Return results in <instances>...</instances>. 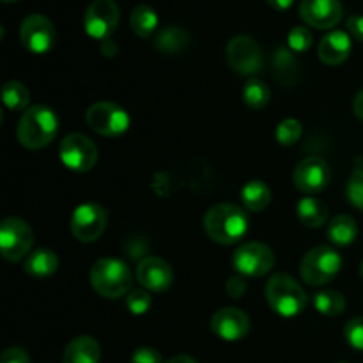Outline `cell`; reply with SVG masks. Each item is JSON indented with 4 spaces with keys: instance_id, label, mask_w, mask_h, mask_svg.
<instances>
[{
    "instance_id": "4dcf8cb0",
    "label": "cell",
    "mask_w": 363,
    "mask_h": 363,
    "mask_svg": "<svg viewBox=\"0 0 363 363\" xmlns=\"http://www.w3.org/2000/svg\"><path fill=\"white\" fill-rule=\"evenodd\" d=\"M301 133H303V128H301L300 121L286 119L277 128V140L282 145H293L300 140Z\"/></svg>"
},
{
    "instance_id": "9a60e30c",
    "label": "cell",
    "mask_w": 363,
    "mask_h": 363,
    "mask_svg": "<svg viewBox=\"0 0 363 363\" xmlns=\"http://www.w3.org/2000/svg\"><path fill=\"white\" fill-rule=\"evenodd\" d=\"M340 0H301L300 16L314 28H332L342 20Z\"/></svg>"
},
{
    "instance_id": "7c38bea8",
    "label": "cell",
    "mask_w": 363,
    "mask_h": 363,
    "mask_svg": "<svg viewBox=\"0 0 363 363\" xmlns=\"http://www.w3.org/2000/svg\"><path fill=\"white\" fill-rule=\"evenodd\" d=\"M73 236L82 243L99 240L106 229V211L99 204H82L73 211L69 220Z\"/></svg>"
},
{
    "instance_id": "d590c367",
    "label": "cell",
    "mask_w": 363,
    "mask_h": 363,
    "mask_svg": "<svg viewBox=\"0 0 363 363\" xmlns=\"http://www.w3.org/2000/svg\"><path fill=\"white\" fill-rule=\"evenodd\" d=\"M2 363H30V357L21 347H9L4 351Z\"/></svg>"
},
{
    "instance_id": "8d00e7d4",
    "label": "cell",
    "mask_w": 363,
    "mask_h": 363,
    "mask_svg": "<svg viewBox=\"0 0 363 363\" xmlns=\"http://www.w3.org/2000/svg\"><path fill=\"white\" fill-rule=\"evenodd\" d=\"M225 289L233 298H241L247 293V282H245L243 277H233V279H229V282H227Z\"/></svg>"
},
{
    "instance_id": "603a6c76",
    "label": "cell",
    "mask_w": 363,
    "mask_h": 363,
    "mask_svg": "<svg viewBox=\"0 0 363 363\" xmlns=\"http://www.w3.org/2000/svg\"><path fill=\"white\" fill-rule=\"evenodd\" d=\"M188 45H190V34L181 27L163 28L155 39L156 50L162 53H170V55L181 53L188 48Z\"/></svg>"
},
{
    "instance_id": "ffe728a7",
    "label": "cell",
    "mask_w": 363,
    "mask_h": 363,
    "mask_svg": "<svg viewBox=\"0 0 363 363\" xmlns=\"http://www.w3.org/2000/svg\"><path fill=\"white\" fill-rule=\"evenodd\" d=\"M25 273L35 279H46L52 277L53 273L59 269V257L55 252L48 250V248H39V250L30 252L25 259Z\"/></svg>"
},
{
    "instance_id": "9c48e42d",
    "label": "cell",
    "mask_w": 363,
    "mask_h": 363,
    "mask_svg": "<svg viewBox=\"0 0 363 363\" xmlns=\"http://www.w3.org/2000/svg\"><path fill=\"white\" fill-rule=\"evenodd\" d=\"M233 264L241 277L257 279V277H264L266 273L272 272L275 266V254L266 245L250 241V243L241 245L234 252Z\"/></svg>"
},
{
    "instance_id": "83f0119b",
    "label": "cell",
    "mask_w": 363,
    "mask_h": 363,
    "mask_svg": "<svg viewBox=\"0 0 363 363\" xmlns=\"http://www.w3.org/2000/svg\"><path fill=\"white\" fill-rule=\"evenodd\" d=\"M2 99L7 108L13 110V112H21V110L27 108L30 91L21 82H6L2 89Z\"/></svg>"
},
{
    "instance_id": "7402d4cb",
    "label": "cell",
    "mask_w": 363,
    "mask_h": 363,
    "mask_svg": "<svg viewBox=\"0 0 363 363\" xmlns=\"http://www.w3.org/2000/svg\"><path fill=\"white\" fill-rule=\"evenodd\" d=\"M326 234H328V240L333 245H337V247H347L358 236L357 222L347 215H337L335 218L330 220Z\"/></svg>"
},
{
    "instance_id": "6da1fadb",
    "label": "cell",
    "mask_w": 363,
    "mask_h": 363,
    "mask_svg": "<svg viewBox=\"0 0 363 363\" xmlns=\"http://www.w3.org/2000/svg\"><path fill=\"white\" fill-rule=\"evenodd\" d=\"M250 220L248 215L236 204H216L206 213L204 229L215 243L234 245L247 234Z\"/></svg>"
},
{
    "instance_id": "b9f144b4",
    "label": "cell",
    "mask_w": 363,
    "mask_h": 363,
    "mask_svg": "<svg viewBox=\"0 0 363 363\" xmlns=\"http://www.w3.org/2000/svg\"><path fill=\"white\" fill-rule=\"evenodd\" d=\"M360 277L363 279V261H362V264H360Z\"/></svg>"
},
{
    "instance_id": "1f68e13d",
    "label": "cell",
    "mask_w": 363,
    "mask_h": 363,
    "mask_svg": "<svg viewBox=\"0 0 363 363\" xmlns=\"http://www.w3.org/2000/svg\"><path fill=\"white\" fill-rule=\"evenodd\" d=\"M152 305V298L147 291L144 289H133L128 293L126 296V307L131 314L135 315H142L151 308Z\"/></svg>"
},
{
    "instance_id": "2e32d148",
    "label": "cell",
    "mask_w": 363,
    "mask_h": 363,
    "mask_svg": "<svg viewBox=\"0 0 363 363\" xmlns=\"http://www.w3.org/2000/svg\"><path fill=\"white\" fill-rule=\"evenodd\" d=\"M211 330L222 340L236 342V340L245 339L250 332V319L240 308H220L211 318Z\"/></svg>"
},
{
    "instance_id": "484cf974",
    "label": "cell",
    "mask_w": 363,
    "mask_h": 363,
    "mask_svg": "<svg viewBox=\"0 0 363 363\" xmlns=\"http://www.w3.org/2000/svg\"><path fill=\"white\" fill-rule=\"evenodd\" d=\"M273 71L280 84L291 85L298 78V62L293 53L286 48H277L273 57Z\"/></svg>"
},
{
    "instance_id": "836d02e7",
    "label": "cell",
    "mask_w": 363,
    "mask_h": 363,
    "mask_svg": "<svg viewBox=\"0 0 363 363\" xmlns=\"http://www.w3.org/2000/svg\"><path fill=\"white\" fill-rule=\"evenodd\" d=\"M344 339L353 350L363 351V318H354L344 326Z\"/></svg>"
},
{
    "instance_id": "ac0fdd59",
    "label": "cell",
    "mask_w": 363,
    "mask_h": 363,
    "mask_svg": "<svg viewBox=\"0 0 363 363\" xmlns=\"http://www.w3.org/2000/svg\"><path fill=\"white\" fill-rule=\"evenodd\" d=\"M319 59L328 66H339L350 57L351 38L342 30H333L326 34L319 43Z\"/></svg>"
},
{
    "instance_id": "74e56055",
    "label": "cell",
    "mask_w": 363,
    "mask_h": 363,
    "mask_svg": "<svg viewBox=\"0 0 363 363\" xmlns=\"http://www.w3.org/2000/svg\"><path fill=\"white\" fill-rule=\"evenodd\" d=\"M347 30L353 35L357 41L363 43V16L362 14H357V16H351L347 20Z\"/></svg>"
},
{
    "instance_id": "7a4b0ae2",
    "label": "cell",
    "mask_w": 363,
    "mask_h": 363,
    "mask_svg": "<svg viewBox=\"0 0 363 363\" xmlns=\"http://www.w3.org/2000/svg\"><path fill=\"white\" fill-rule=\"evenodd\" d=\"M59 131V119L48 106L34 105L25 110L18 123V140L27 149H43L55 138Z\"/></svg>"
},
{
    "instance_id": "8fae6325",
    "label": "cell",
    "mask_w": 363,
    "mask_h": 363,
    "mask_svg": "<svg viewBox=\"0 0 363 363\" xmlns=\"http://www.w3.org/2000/svg\"><path fill=\"white\" fill-rule=\"evenodd\" d=\"M119 6L113 0H94L84 14V28L92 39L106 41L119 25Z\"/></svg>"
},
{
    "instance_id": "f546056e",
    "label": "cell",
    "mask_w": 363,
    "mask_h": 363,
    "mask_svg": "<svg viewBox=\"0 0 363 363\" xmlns=\"http://www.w3.org/2000/svg\"><path fill=\"white\" fill-rule=\"evenodd\" d=\"M347 199L354 208L363 211V158L358 160L347 181Z\"/></svg>"
},
{
    "instance_id": "e0dca14e",
    "label": "cell",
    "mask_w": 363,
    "mask_h": 363,
    "mask_svg": "<svg viewBox=\"0 0 363 363\" xmlns=\"http://www.w3.org/2000/svg\"><path fill=\"white\" fill-rule=\"evenodd\" d=\"M137 279L142 284V287H145L147 291L163 293L172 286L174 272L169 262L155 257V255H149L138 262Z\"/></svg>"
},
{
    "instance_id": "d4e9b609",
    "label": "cell",
    "mask_w": 363,
    "mask_h": 363,
    "mask_svg": "<svg viewBox=\"0 0 363 363\" xmlns=\"http://www.w3.org/2000/svg\"><path fill=\"white\" fill-rule=\"evenodd\" d=\"M312 303H314L315 311L319 314L326 315V318H337V315H340L346 311V298H344L342 293L333 289H326L314 294Z\"/></svg>"
},
{
    "instance_id": "52a82bcc",
    "label": "cell",
    "mask_w": 363,
    "mask_h": 363,
    "mask_svg": "<svg viewBox=\"0 0 363 363\" xmlns=\"http://www.w3.org/2000/svg\"><path fill=\"white\" fill-rule=\"evenodd\" d=\"M89 128L103 137H119L130 128V116L116 103H94L85 113Z\"/></svg>"
},
{
    "instance_id": "e575fe53",
    "label": "cell",
    "mask_w": 363,
    "mask_h": 363,
    "mask_svg": "<svg viewBox=\"0 0 363 363\" xmlns=\"http://www.w3.org/2000/svg\"><path fill=\"white\" fill-rule=\"evenodd\" d=\"M131 363H163L162 354L152 347H140L131 354Z\"/></svg>"
},
{
    "instance_id": "44dd1931",
    "label": "cell",
    "mask_w": 363,
    "mask_h": 363,
    "mask_svg": "<svg viewBox=\"0 0 363 363\" xmlns=\"http://www.w3.org/2000/svg\"><path fill=\"white\" fill-rule=\"evenodd\" d=\"M296 215L305 227L319 229L328 220V206L318 197H303L296 204Z\"/></svg>"
},
{
    "instance_id": "f35d334b",
    "label": "cell",
    "mask_w": 363,
    "mask_h": 363,
    "mask_svg": "<svg viewBox=\"0 0 363 363\" xmlns=\"http://www.w3.org/2000/svg\"><path fill=\"white\" fill-rule=\"evenodd\" d=\"M353 110H354V116H357L360 121H363V91L358 92L357 98H354Z\"/></svg>"
},
{
    "instance_id": "60d3db41",
    "label": "cell",
    "mask_w": 363,
    "mask_h": 363,
    "mask_svg": "<svg viewBox=\"0 0 363 363\" xmlns=\"http://www.w3.org/2000/svg\"><path fill=\"white\" fill-rule=\"evenodd\" d=\"M167 363H197L191 357H186V354H177V357L170 358Z\"/></svg>"
},
{
    "instance_id": "5b68a950",
    "label": "cell",
    "mask_w": 363,
    "mask_h": 363,
    "mask_svg": "<svg viewBox=\"0 0 363 363\" xmlns=\"http://www.w3.org/2000/svg\"><path fill=\"white\" fill-rule=\"evenodd\" d=\"M340 268H342V257L337 254V250L330 247H315L305 254L300 273L303 282L318 287L332 282L339 275Z\"/></svg>"
},
{
    "instance_id": "f1b7e54d",
    "label": "cell",
    "mask_w": 363,
    "mask_h": 363,
    "mask_svg": "<svg viewBox=\"0 0 363 363\" xmlns=\"http://www.w3.org/2000/svg\"><path fill=\"white\" fill-rule=\"evenodd\" d=\"M272 92L269 87L262 80L257 78H250L243 87V99L250 108H264L269 103Z\"/></svg>"
},
{
    "instance_id": "d6a6232c",
    "label": "cell",
    "mask_w": 363,
    "mask_h": 363,
    "mask_svg": "<svg viewBox=\"0 0 363 363\" xmlns=\"http://www.w3.org/2000/svg\"><path fill=\"white\" fill-rule=\"evenodd\" d=\"M312 41H314V35H312V30L307 27H294L293 30L287 35V45L293 52H307L312 46Z\"/></svg>"
},
{
    "instance_id": "5bb4252c",
    "label": "cell",
    "mask_w": 363,
    "mask_h": 363,
    "mask_svg": "<svg viewBox=\"0 0 363 363\" xmlns=\"http://www.w3.org/2000/svg\"><path fill=\"white\" fill-rule=\"evenodd\" d=\"M330 176H332L330 165L325 160L318 156H308L296 165L293 181L294 186L303 194H318L328 186Z\"/></svg>"
},
{
    "instance_id": "4fadbf2b",
    "label": "cell",
    "mask_w": 363,
    "mask_h": 363,
    "mask_svg": "<svg viewBox=\"0 0 363 363\" xmlns=\"http://www.w3.org/2000/svg\"><path fill=\"white\" fill-rule=\"evenodd\" d=\"M20 39L21 45L32 53H43L50 52L55 45L57 32L52 21L43 14H30L23 20L20 28Z\"/></svg>"
},
{
    "instance_id": "ba28073f",
    "label": "cell",
    "mask_w": 363,
    "mask_h": 363,
    "mask_svg": "<svg viewBox=\"0 0 363 363\" xmlns=\"http://www.w3.org/2000/svg\"><path fill=\"white\" fill-rule=\"evenodd\" d=\"M227 62L243 77H254L261 73L262 64V50L259 43L250 35H236L227 45Z\"/></svg>"
},
{
    "instance_id": "ab89813d",
    "label": "cell",
    "mask_w": 363,
    "mask_h": 363,
    "mask_svg": "<svg viewBox=\"0 0 363 363\" xmlns=\"http://www.w3.org/2000/svg\"><path fill=\"white\" fill-rule=\"evenodd\" d=\"M266 2H268L269 6L273 7V9L286 11V9H289L291 6H293L294 0H266Z\"/></svg>"
},
{
    "instance_id": "8992f818",
    "label": "cell",
    "mask_w": 363,
    "mask_h": 363,
    "mask_svg": "<svg viewBox=\"0 0 363 363\" xmlns=\"http://www.w3.org/2000/svg\"><path fill=\"white\" fill-rule=\"evenodd\" d=\"M34 233L30 225L20 218H4L0 223V248L6 261L18 262L30 254Z\"/></svg>"
},
{
    "instance_id": "3957f363",
    "label": "cell",
    "mask_w": 363,
    "mask_h": 363,
    "mask_svg": "<svg viewBox=\"0 0 363 363\" xmlns=\"http://www.w3.org/2000/svg\"><path fill=\"white\" fill-rule=\"evenodd\" d=\"M266 301L282 318H294L307 307V293L287 273H277L264 287Z\"/></svg>"
},
{
    "instance_id": "30bf717a",
    "label": "cell",
    "mask_w": 363,
    "mask_h": 363,
    "mask_svg": "<svg viewBox=\"0 0 363 363\" xmlns=\"http://www.w3.org/2000/svg\"><path fill=\"white\" fill-rule=\"evenodd\" d=\"M60 160L74 172H89L98 163V147L89 137L82 133H71L60 142Z\"/></svg>"
},
{
    "instance_id": "4316f807",
    "label": "cell",
    "mask_w": 363,
    "mask_h": 363,
    "mask_svg": "<svg viewBox=\"0 0 363 363\" xmlns=\"http://www.w3.org/2000/svg\"><path fill=\"white\" fill-rule=\"evenodd\" d=\"M130 25L138 38H151L158 27V14L149 6H137L131 11Z\"/></svg>"
},
{
    "instance_id": "7bdbcfd3",
    "label": "cell",
    "mask_w": 363,
    "mask_h": 363,
    "mask_svg": "<svg viewBox=\"0 0 363 363\" xmlns=\"http://www.w3.org/2000/svg\"><path fill=\"white\" fill-rule=\"evenodd\" d=\"M2 2H6V4H11V2H16V0H2Z\"/></svg>"
},
{
    "instance_id": "d6986e66",
    "label": "cell",
    "mask_w": 363,
    "mask_h": 363,
    "mask_svg": "<svg viewBox=\"0 0 363 363\" xmlns=\"http://www.w3.org/2000/svg\"><path fill=\"white\" fill-rule=\"evenodd\" d=\"M101 347L92 337H77L64 350V363H99Z\"/></svg>"
},
{
    "instance_id": "cb8c5ba5",
    "label": "cell",
    "mask_w": 363,
    "mask_h": 363,
    "mask_svg": "<svg viewBox=\"0 0 363 363\" xmlns=\"http://www.w3.org/2000/svg\"><path fill=\"white\" fill-rule=\"evenodd\" d=\"M241 201L248 211H262L272 202V190L264 181H248L241 190Z\"/></svg>"
},
{
    "instance_id": "277c9868",
    "label": "cell",
    "mask_w": 363,
    "mask_h": 363,
    "mask_svg": "<svg viewBox=\"0 0 363 363\" xmlns=\"http://www.w3.org/2000/svg\"><path fill=\"white\" fill-rule=\"evenodd\" d=\"M91 284L103 298H121L128 294L133 284L130 268L119 259H99L91 268Z\"/></svg>"
}]
</instances>
